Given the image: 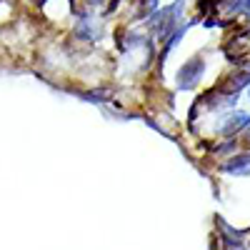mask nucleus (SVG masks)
<instances>
[{"label":"nucleus","instance_id":"1","mask_svg":"<svg viewBox=\"0 0 250 250\" xmlns=\"http://www.w3.org/2000/svg\"><path fill=\"white\" fill-rule=\"evenodd\" d=\"M203 70H205V60H203L200 55L188 58L183 65H180L178 75H175L178 90H195L198 83H200V78H203Z\"/></svg>","mask_w":250,"mask_h":250},{"label":"nucleus","instance_id":"2","mask_svg":"<svg viewBox=\"0 0 250 250\" xmlns=\"http://www.w3.org/2000/svg\"><path fill=\"white\" fill-rule=\"evenodd\" d=\"M250 125V113L245 110H233V113H228L225 120L220 123V138H235L238 133H243L245 128Z\"/></svg>","mask_w":250,"mask_h":250},{"label":"nucleus","instance_id":"3","mask_svg":"<svg viewBox=\"0 0 250 250\" xmlns=\"http://www.w3.org/2000/svg\"><path fill=\"white\" fill-rule=\"evenodd\" d=\"M250 85V73L248 70H230L225 80H220V85L215 88L220 95H238L243 88Z\"/></svg>","mask_w":250,"mask_h":250},{"label":"nucleus","instance_id":"4","mask_svg":"<svg viewBox=\"0 0 250 250\" xmlns=\"http://www.w3.org/2000/svg\"><path fill=\"white\" fill-rule=\"evenodd\" d=\"M220 170L230 175H250V150L230 155L225 163H220Z\"/></svg>","mask_w":250,"mask_h":250},{"label":"nucleus","instance_id":"5","mask_svg":"<svg viewBox=\"0 0 250 250\" xmlns=\"http://www.w3.org/2000/svg\"><path fill=\"white\" fill-rule=\"evenodd\" d=\"M235 148H238V140H235V138H225L223 143L215 145V150H213V153H218V155H233Z\"/></svg>","mask_w":250,"mask_h":250},{"label":"nucleus","instance_id":"6","mask_svg":"<svg viewBox=\"0 0 250 250\" xmlns=\"http://www.w3.org/2000/svg\"><path fill=\"white\" fill-rule=\"evenodd\" d=\"M228 8H230V13H245L250 18V0H233Z\"/></svg>","mask_w":250,"mask_h":250},{"label":"nucleus","instance_id":"7","mask_svg":"<svg viewBox=\"0 0 250 250\" xmlns=\"http://www.w3.org/2000/svg\"><path fill=\"white\" fill-rule=\"evenodd\" d=\"M103 3H105V0H85V5H88V8H100Z\"/></svg>","mask_w":250,"mask_h":250},{"label":"nucleus","instance_id":"8","mask_svg":"<svg viewBox=\"0 0 250 250\" xmlns=\"http://www.w3.org/2000/svg\"><path fill=\"white\" fill-rule=\"evenodd\" d=\"M243 140H245V143H248V145H250V125H248V128H245V130H243Z\"/></svg>","mask_w":250,"mask_h":250},{"label":"nucleus","instance_id":"9","mask_svg":"<svg viewBox=\"0 0 250 250\" xmlns=\"http://www.w3.org/2000/svg\"><path fill=\"white\" fill-rule=\"evenodd\" d=\"M240 250H243V248H240Z\"/></svg>","mask_w":250,"mask_h":250}]
</instances>
